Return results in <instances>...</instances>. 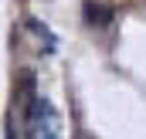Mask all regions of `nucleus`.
Wrapping results in <instances>:
<instances>
[{
    "label": "nucleus",
    "instance_id": "2",
    "mask_svg": "<svg viewBox=\"0 0 146 139\" xmlns=\"http://www.w3.org/2000/svg\"><path fill=\"white\" fill-rule=\"evenodd\" d=\"M7 139H17V132H14V126L7 122Z\"/></svg>",
    "mask_w": 146,
    "mask_h": 139
},
{
    "label": "nucleus",
    "instance_id": "1",
    "mask_svg": "<svg viewBox=\"0 0 146 139\" xmlns=\"http://www.w3.org/2000/svg\"><path fill=\"white\" fill-rule=\"evenodd\" d=\"M24 126H27V139H58L61 136V115H58V109L48 99H41V95L27 102Z\"/></svg>",
    "mask_w": 146,
    "mask_h": 139
}]
</instances>
